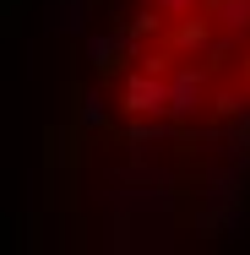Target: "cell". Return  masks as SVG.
Listing matches in <instances>:
<instances>
[{"mask_svg": "<svg viewBox=\"0 0 250 255\" xmlns=\"http://www.w3.org/2000/svg\"><path fill=\"white\" fill-rule=\"evenodd\" d=\"M109 109L152 136H207L250 114V0H125L103 44Z\"/></svg>", "mask_w": 250, "mask_h": 255, "instance_id": "cell-1", "label": "cell"}]
</instances>
